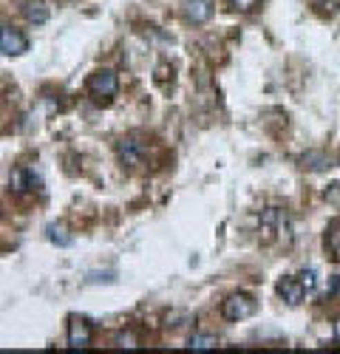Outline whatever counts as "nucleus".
<instances>
[{"mask_svg":"<svg viewBox=\"0 0 340 354\" xmlns=\"http://www.w3.org/2000/svg\"><path fill=\"white\" fill-rule=\"evenodd\" d=\"M278 295L283 301H287L290 306H298L306 295H312L318 289V275L312 272V270H303V272H298V275H290V278H281L278 281Z\"/></svg>","mask_w":340,"mask_h":354,"instance_id":"1","label":"nucleus"},{"mask_svg":"<svg viewBox=\"0 0 340 354\" xmlns=\"http://www.w3.org/2000/svg\"><path fill=\"white\" fill-rule=\"evenodd\" d=\"M85 88H88V94H91L94 102H111L120 91V80L111 68H100V71H94L88 77Z\"/></svg>","mask_w":340,"mask_h":354,"instance_id":"2","label":"nucleus"},{"mask_svg":"<svg viewBox=\"0 0 340 354\" xmlns=\"http://www.w3.org/2000/svg\"><path fill=\"white\" fill-rule=\"evenodd\" d=\"M258 230H261L264 244H272L275 239H290V216L278 207H270V210H264Z\"/></svg>","mask_w":340,"mask_h":354,"instance_id":"3","label":"nucleus"},{"mask_svg":"<svg viewBox=\"0 0 340 354\" xmlns=\"http://www.w3.org/2000/svg\"><path fill=\"white\" fill-rule=\"evenodd\" d=\"M255 309H258V304H255V298H252V295H247V292H236V295H230V298L221 304L224 320H233V323L244 320V317H252Z\"/></svg>","mask_w":340,"mask_h":354,"instance_id":"4","label":"nucleus"},{"mask_svg":"<svg viewBox=\"0 0 340 354\" xmlns=\"http://www.w3.org/2000/svg\"><path fill=\"white\" fill-rule=\"evenodd\" d=\"M0 51L9 57H20L28 51V37L15 26H0Z\"/></svg>","mask_w":340,"mask_h":354,"instance_id":"5","label":"nucleus"},{"mask_svg":"<svg viewBox=\"0 0 340 354\" xmlns=\"http://www.w3.org/2000/svg\"><path fill=\"white\" fill-rule=\"evenodd\" d=\"M91 337H94L91 323L85 317H79V315H74L68 320V348H88Z\"/></svg>","mask_w":340,"mask_h":354,"instance_id":"6","label":"nucleus"},{"mask_svg":"<svg viewBox=\"0 0 340 354\" xmlns=\"http://www.w3.org/2000/svg\"><path fill=\"white\" fill-rule=\"evenodd\" d=\"M182 15H185L187 23L202 26V23L210 20L213 6H210V0H182Z\"/></svg>","mask_w":340,"mask_h":354,"instance_id":"7","label":"nucleus"},{"mask_svg":"<svg viewBox=\"0 0 340 354\" xmlns=\"http://www.w3.org/2000/svg\"><path fill=\"white\" fill-rule=\"evenodd\" d=\"M117 156L125 167H136V165H142V159H145V147H142V142H136V139H122L117 145Z\"/></svg>","mask_w":340,"mask_h":354,"instance_id":"8","label":"nucleus"},{"mask_svg":"<svg viewBox=\"0 0 340 354\" xmlns=\"http://www.w3.org/2000/svg\"><path fill=\"white\" fill-rule=\"evenodd\" d=\"M20 9H23V17L32 23V26H43L51 17V9H48L46 0H23Z\"/></svg>","mask_w":340,"mask_h":354,"instance_id":"9","label":"nucleus"},{"mask_svg":"<svg viewBox=\"0 0 340 354\" xmlns=\"http://www.w3.org/2000/svg\"><path fill=\"white\" fill-rule=\"evenodd\" d=\"M9 185H12L15 193H28V190H37L35 185H40V182H37V176H32L26 167H17V170H12Z\"/></svg>","mask_w":340,"mask_h":354,"instance_id":"10","label":"nucleus"},{"mask_svg":"<svg viewBox=\"0 0 340 354\" xmlns=\"http://www.w3.org/2000/svg\"><path fill=\"white\" fill-rule=\"evenodd\" d=\"M326 252H329L332 261L340 263V218L332 221L329 230H326Z\"/></svg>","mask_w":340,"mask_h":354,"instance_id":"11","label":"nucleus"},{"mask_svg":"<svg viewBox=\"0 0 340 354\" xmlns=\"http://www.w3.org/2000/svg\"><path fill=\"white\" fill-rule=\"evenodd\" d=\"M216 346H218V337L216 335H193L187 340V348H193V351H210Z\"/></svg>","mask_w":340,"mask_h":354,"instance_id":"12","label":"nucleus"},{"mask_svg":"<svg viewBox=\"0 0 340 354\" xmlns=\"http://www.w3.org/2000/svg\"><path fill=\"white\" fill-rule=\"evenodd\" d=\"M46 232H48V241L57 244V247H68L71 244V235H68V230L63 224H48Z\"/></svg>","mask_w":340,"mask_h":354,"instance_id":"13","label":"nucleus"},{"mask_svg":"<svg viewBox=\"0 0 340 354\" xmlns=\"http://www.w3.org/2000/svg\"><path fill=\"white\" fill-rule=\"evenodd\" d=\"M227 6H230L233 12H241V15H247V12H255L261 6V0H224Z\"/></svg>","mask_w":340,"mask_h":354,"instance_id":"14","label":"nucleus"},{"mask_svg":"<svg viewBox=\"0 0 340 354\" xmlns=\"http://www.w3.org/2000/svg\"><path fill=\"white\" fill-rule=\"evenodd\" d=\"M312 6H315L321 15H334L337 6H340V0H312Z\"/></svg>","mask_w":340,"mask_h":354,"instance_id":"15","label":"nucleus"},{"mask_svg":"<svg viewBox=\"0 0 340 354\" xmlns=\"http://www.w3.org/2000/svg\"><path fill=\"white\" fill-rule=\"evenodd\" d=\"M113 343H117L120 348H136V346H139V340H136V335H133V332H120Z\"/></svg>","mask_w":340,"mask_h":354,"instance_id":"16","label":"nucleus"},{"mask_svg":"<svg viewBox=\"0 0 340 354\" xmlns=\"http://www.w3.org/2000/svg\"><path fill=\"white\" fill-rule=\"evenodd\" d=\"M334 343H340V317L334 320Z\"/></svg>","mask_w":340,"mask_h":354,"instance_id":"17","label":"nucleus"}]
</instances>
